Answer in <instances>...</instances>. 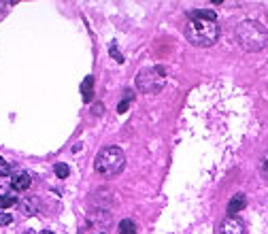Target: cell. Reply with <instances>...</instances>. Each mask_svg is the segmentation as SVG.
<instances>
[{"label":"cell","mask_w":268,"mask_h":234,"mask_svg":"<svg viewBox=\"0 0 268 234\" xmlns=\"http://www.w3.org/2000/svg\"><path fill=\"white\" fill-rule=\"evenodd\" d=\"M36 209H38V198H26V200H24V211H26V213L34 215Z\"/></svg>","instance_id":"obj_11"},{"label":"cell","mask_w":268,"mask_h":234,"mask_svg":"<svg viewBox=\"0 0 268 234\" xmlns=\"http://www.w3.org/2000/svg\"><path fill=\"white\" fill-rule=\"evenodd\" d=\"M92 111H94V113H102V111H105V107H102V105H94V109H92Z\"/></svg>","instance_id":"obj_18"},{"label":"cell","mask_w":268,"mask_h":234,"mask_svg":"<svg viewBox=\"0 0 268 234\" xmlns=\"http://www.w3.org/2000/svg\"><path fill=\"white\" fill-rule=\"evenodd\" d=\"M11 185H13V190H17V192H24V190H28L30 185H32V177H30L28 172H15Z\"/></svg>","instance_id":"obj_6"},{"label":"cell","mask_w":268,"mask_h":234,"mask_svg":"<svg viewBox=\"0 0 268 234\" xmlns=\"http://www.w3.org/2000/svg\"><path fill=\"white\" fill-rule=\"evenodd\" d=\"M81 96H83L85 103H92V98H94V77L83 79V83H81Z\"/></svg>","instance_id":"obj_8"},{"label":"cell","mask_w":268,"mask_h":234,"mask_svg":"<svg viewBox=\"0 0 268 234\" xmlns=\"http://www.w3.org/2000/svg\"><path fill=\"white\" fill-rule=\"evenodd\" d=\"M119 234H137V226L132 219H121L119 221Z\"/></svg>","instance_id":"obj_9"},{"label":"cell","mask_w":268,"mask_h":234,"mask_svg":"<svg viewBox=\"0 0 268 234\" xmlns=\"http://www.w3.org/2000/svg\"><path fill=\"white\" fill-rule=\"evenodd\" d=\"M56 175H58V179H66V177L70 175L68 164H64V162H60V164H56Z\"/></svg>","instance_id":"obj_12"},{"label":"cell","mask_w":268,"mask_h":234,"mask_svg":"<svg viewBox=\"0 0 268 234\" xmlns=\"http://www.w3.org/2000/svg\"><path fill=\"white\" fill-rule=\"evenodd\" d=\"M241 209H245V194H236L230 198V205H228V217H234Z\"/></svg>","instance_id":"obj_7"},{"label":"cell","mask_w":268,"mask_h":234,"mask_svg":"<svg viewBox=\"0 0 268 234\" xmlns=\"http://www.w3.org/2000/svg\"><path fill=\"white\" fill-rule=\"evenodd\" d=\"M130 103H132V98H130V94H126L123 100L119 103V107H117V113H126V111L130 109Z\"/></svg>","instance_id":"obj_14"},{"label":"cell","mask_w":268,"mask_h":234,"mask_svg":"<svg viewBox=\"0 0 268 234\" xmlns=\"http://www.w3.org/2000/svg\"><path fill=\"white\" fill-rule=\"evenodd\" d=\"M219 234H245V223L241 217H226L221 221Z\"/></svg>","instance_id":"obj_5"},{"label":"cell","mask_w":268,"mask_h":234,"mask_svg":"<svg viewBox=\"0 0 268 234\" xmlns=\"http://www.w3.org/2000/svg\"><path fill=\"white\" fill-rule=\"evenodd\" d=\"M96 234H105V232H96Z\"/></svg>","instance_id":"obj_20"},{"label":"cell","mask_w":268,"mask_h":234,"mask_svg":"<svg viewBox=\"0 0 268 234\" xmlns=\"http://www.w3.org/2000/svg\"><path fill=\"white\" fill-rule=\"evenodd\" d=\"M236 40L245 52H262L268 45V30L253 19H247L236 26Z\"/></svg>","instance_id":"obj_2"},{"label":"cell","mask_w":268,"mask_h":234,"mask_svg":"<svg viewBox=\"0 0 268 234\" xmlns=\"http://www.w3.org/2000/svg\"><path fill=\"white\" fill-rule=\"evenodd\" d=\"M9 9H11V5H9V3H0V19H3V17L7 15Z\"/></svg>","instance_id":"obj_17"},{"label":"cell","mask_w":268,"mask_h":234,"mask_svg":"<svg viewBox=\"0 0 268 234\" xmlns=\"http://www.w3.org/2000/svg\"><path fill=\"white\" fill-rule=\"evenodd\" d=\"M9 223H13V215H9V213H0V226H9Z\"/></svg>","instance_id":"obj_15"},{"label":"cell","mask_w":268,"mask_h":234,"mask_svg":"<svg viewBox=\"0 0 268 234\" xmlns=\"http://www.w3.org/2000/svg\"><path fill=\"white\" fill-rule=\"evenodd\" d=\"M15 205H17L15 194H3L0 196V209H9V207H15Z\"/></svg>","instance_id":"obj_10"},{"label":"cell","mask_w":268,"mask_h":234,"mask_svg":"<svg viewBox=\"0 0 268 234\" xmlns=\"http://www.w3.org/2000/svg\"><path fill=\"white\" fill-rule=\"evenodd\" d=\"M43 234H54V232H43Z\"/></svg>","instance_id":"obj_19"},{"label":"cell","mask_w":268,"mask_h":234,"mask_svg":"<svg viewBox=\"0 0 268 234\" xmlns=\"http://www.w3.org/2000/svg\"><path fill=\"white\" fill-rule=\"evenodd\" d=\"M164 85H166V70H164V66H147L139 70L137 87L143 94H158Z\"/></svg>","instance_id":"obj_4"},{"label":"cell","mask_w":268,"mask_h":234,"mask_svg":"<svg viewBox=\"0 0 268 234\" xmlns=\"http://www.w3.org/2000/svg\"><path fill=\"white\" fill-rule=\"evenodd\" d=\"M123 164H126V156H123V151L119 147H105L98 151V156L94 160V168L96 172L105 177H113V175H119Z\"/></svg>","instance_id":"obj_3"},{"label":"cell","mask_w":268,"mask_h":234,"mask_svg":"<svg viewBox=\"0 0 268 234\" xmlns=\"http://www.w3.org/2000/svg\"><path fill=\"white\" fill-rule=\"evenodd\" d=\"M111 56H113V58H115V60H117V62H123V56H121V54L117 52V45H115V43H113V45H111Z\"/></svg>","instance_id":"obj_16"},{"label":"cell","mask_w":268,"mask_h":234,"mask_svg":"<svg viewBox=\"0 0 268 234\" xmlns=\"http://www.w3.org/2000/svg\"><path fill=\"white\" fill-rule=\"evenodd\" d=\"M9 175H11V164L5 158H0V177H9Z\"/></svg>","instance_id":"obj_13"},{"label":"cell","mask_w":268,"mask_h":234,"mask_svg":"<svg viewBox=\"0 0 268 234\" xmlns=\"http://www.w3.org/2000/svg\"><path fill=\"white\" fill-rule=\"evenodd\" d=\"M183 30H185V38H188L194 47H211L217 43V38H219L217 15L209 11V9L190 11Z\"/></svg>","instance_id":"obj_1"}]
</instances>
